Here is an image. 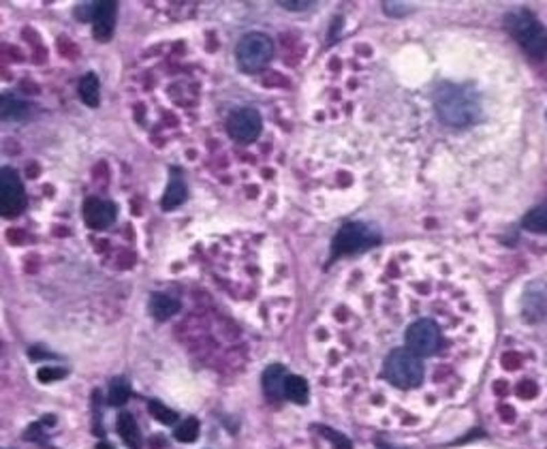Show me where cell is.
Here are the masks:
<instances>
[{"label":"cell","instance_id":"obj_1","mask_svg":"<svg viewBox=\"0 0 547 449\" xmlns=\"http://www.w3.org/2000/svg\"><path fill=\"white\" fill-rule=\"evenodd\" d=\"M383 375L387 377L389 383H394L400 389H413L426 377L424 361L413 351L404 349H394L383 366Z\"/></svg>","mask_w":547,"mask_h":449},{"label":"cell","instance_id":"obj_2","mask_svg":"<svg viewBox=\"0 0 547 449\" xmlns=\"http://www.w3.org/2000/svg\"><path fill=\"white\" fill-rule=\"evenodd\" d=\"M436 109L449 127H469L471 122L477 120V113H479L477 99L471 92L462 90V88H453V86L438 92Z\"/></svg>","mask_w":547,"mask_h":449},{"label":"cell","instance_id":"obj_3","mask_svg":"<svg viewBox=\"0 0 547 449\" xmlns=\"http://www.w3.org/2000/svg\"><path fill=\"white\" fill-rule=\"evenodd\" d=\"M235 54L244 71L255 73L274 58V41L263 32H250L240 41Z\"/></svg>","mask_w":547,"mask_h":449},{"label":"cell","instance_id":"obj_4","mask_svg":"<svg viewBox=\"0 0 547 449\" xmlns=\"http://www.w3.org/2000/svg\"><path fill=\"white\" fill-rule=\"evenodd\" d=\"M509 28L530 56L541 58L547 54V32L528 11L515 13L509 20Z\"/></svg>","mask_w":547,"mask_h":449},{"label":"cell","instance_id":"obj_5","mask_svg":"<svg viewBox=\"0 0 547 449\" xmlns=\"http://www.w3.org/2000/svg\"><path fill=\"white\" fill-rule=\"evenodd\" d=\"M441 328L434 319L422 317L408 325L406 330V349L419 357H432L441 349Z\"/></svg>","mask_w":547,"mask_h":449},{"label":"cell","instance_id":"obj_6","mask_svg":"<svg viewBox=\"0 0 547 449\" xmlns=\"http://www.w3.org/2000/svg\"><path fill=\"white\" fill-rule=\"evenodd\" d=\"M26 206V193L20 176L11 167L0 170V212L7 219L18 216Z\"/></svg>","mask_w":547,"mask_h":449},{"label":"cell","instance_id":"obj_7","mask_svg":"<svg viewBox=\"0 0 547 449\" xmlns=\"http://www.w3.org/2000/svg\"><path fill=\"white\" fill-rule=\"evenodd\" d=\"M376 240H378V235L372 229H368L366 225H359V223H351V225H345L338 233H335L333 253L335 255L357 253L359 249L370 247V244H374Z\"/></svg>","mask_w":547,"mask_h":449},{"label":"cell","instance_id":"obj_8","mask_svg":"<svg viewBox=\"0 0 547 449\" xmlns=\"http://www.w3.org/2000/svg\"><path fill=\"white\" fill-rule=\"evenodd\" d=\"M227 129H229L231 137L237 139V141H252V139H257V135H259V131H261V113H259L257 109H250V107L235 109V111L229 116Z\"/></svg>","mask_w":547,"mask_h":449},{"label":"cell","instance_id":"obj_9","mask_svg":"<svg viewBox=\"0 0 547 449\" xmlns=\"http://www.w3.org/2000/svg\"><path fill=\"white\" fill-rule=\"evenodd\" d=\"M83 221L90 229H105L116 221V206L105 199L90 197L83 203Z\"/></svg>","mask_w":547,"mask_h":449},{"label":"cell","instance_id":"obj_10","mask_svg":"<svg viewBox=\"0 0 547 449\" xmlns=\"http://www.w3.org/2000/svg\"><path fill=\"white\" fill-rule=\"evenodd\" d=\"M116 13H118V5L113 0H107V3H99L97 15H95V36L99 41H107L113 34V26H116Z\"/></svg>","mask_w":547,"mask_h":449},{"label":"cell","instance_id":"obj_11","mask_svg":"<svg viewBox=\"0 0 547 449\" xmlns=\"http://www.w3.org/2000/svg\"><path fill=\"white\" fill-rule=\"evenodd\" d=\"M286 373L280 364L268 366V371L263 373V389L270 398H280L284 396V383H286Z\"/></svg>","mask_w":547,"mask_h":449},{"label":"cell","instance_id":"obj_12","mask_svg":"<svg viewBox=\"0 0 547 449\" xmlns=\"http://www.w3.org/2000/svg\"><path fill=\"white\" fill-rule=\"evenodd\" d=\"M178 310H180V302H178L176 298H172V296L156 293V296H152V300H150V312H152V317L158 319V321L172 319Z\"/></svg>","mask_w":547,"mask_h":449},{"label":"cell","instance_id":"obj_13","mask_svg":"<svg viewBox=\"0 0 547 449\" xmlns=\"http://www.w3.org/2000/svg\"><path fill=\"white\" fill-rule=\"evenodd\" d=\"M116 426H118V434L122 436V441L129 445L131 449H139V447H141V434H139V430H137V424H135L133 415L120 413Z\"/></svg>","mask_w":547,"mask_h":449},{"label":"cell","instance_id":"obj_14","mask_svg":"<svg viewBox=\"0 0 547 449\" xmlns=\"http://www.w3.org/2000/svg\"><path fill=\"white\" fill-rule=\"evenodd\" d=\"M79 97L81 101L90 105V107H97L99 101H101V86H99V77L95 73H88L83 75L81 81H79Z\"/></svg>","mask_w":547,"mask_h":449},{"label":"cell","instance_id":"obj_15","mask_svg":"<svg viewBox=\"0 0 547 449\" xmlns=\"http://www.w3.org/2000/svg\"><path fill=\"white\" fill-rule=\"evenodd\" d=\"M308 383L304 377H298V375H289L286 377V383H284V398H289L291 402H298V404H304L308 402Z\"/></svg>","mask_w":547,"mask_h":449},{"label":"cell","instance_id":"obj_16","mask_svg":"<svg viewBox=\"0 0 547 449\" xmlns=\"http://www.w3.org/2000/svg\"><path fill=\"white\" fill-rule=\"evenodd\" d=\"M184 199H186V186H184L182 178L174 176L172 182H169V186H167V191H165L162 208H165V210H174V208L180 206Z\"/></svg>","mask_w":547,"mask_h":449},{"label":"cell","instance_id":"obj_17","mask_svg":"<svg viewBox=\"0 0 547 449\" xmlns=\"http://www.w3.org/2000/svg\"><path fill=\"white\" fill-rule=\"evenodd\" d=\"M524 227L530 231L547 233V206H541L524 216Z\"/></svg>","mask_w":547,"mask_h":449},{"label":"cell","instance_id":"obj_18","mask_svg":"<svg viewBox=\"0 0 547 449\" xmlns=\"http://www.w3.org/2000/svg\"><path fill=\"white\" fill-rule=\"evenodd\" d=\"M199 436V422L195 417H188L184 420L182 424H178L176 428V438L180 443H193L195 438Z\"/></svg>","mask_w":547,"mask_h":449},{"label":"cell","instance_id":"obj_19","mask_svg":"<svg viewBox=\"0 0 547 449\" xmlns=\"http://www.w3.org/2000/svg\"><path fill=\"white\" fill-rule=\"evenodd\" d=\"M129 394H131L129 383H126L124 379H116L109 387V404H113V406L124 404L126 400H129Z\"/></svg>","mask_w":547,"mask_h":449},{"label":"cell","instance_id":"obj_20","mask_svg":"<svg viewBox=\"0 0 547 449\" xmlns=\"http://www.w3.org/2000/svg\"><path fill=\"white\" fill-rule=\"evenodd\" d=\"M0 113H3L5 120H18L26 113V105L13 97H5L3 99V109H0Z\"/></svg>","mask_w":547,"mask_h":449},{"label":"cell","instance_id":"obj_21","mask_svg":"<svg viewBox=\"0 0 547 449\" xmlns=\"http://www.w3.org/2000/svg\"><path fill=\"white\" fill-rule=\"evenodd\" d=\"M150 413H152L154 420H158L160 424H167V426L178 422V415L172 409H167L162 402H150Z\"/></svg>","mask_w":547,"mask_h":449},{"label":"cell","instance_id":"obj_22","mask_svg":"<svg viewBox=\"0 0 547 449\" xmlns=\"http://www.w3.org/2000/svg\"><path fill=\"white\" fill-rule=\"evenodd\" d=\"M36 377H39L41 383H52V381L62 379V377H64V371H62V368H52V366H43V368L36 373Z\"/></svg>","mask_w":547,"mask_h":449},{"label":"cell","instance_id":"obj_23","mask_svg":"<svg viewBox=\"0 0 547 449\" xmlns=\"http://www.w3.org/2000/svg\"><path fill=\"white\" fill-rule=\"evenodd\" d=\"M321 434L327 436V438L335 445V449H351V441H349L347 436L338 434V432H333V430H329V428H321Z\"/></svg>","mask_w":547,"mask_h":449},{"label":"cell","instance_id":"obj_24","mask_svg":"<svg viewBox=\"0 0 547 449\" xmlns=\"http://www.w3.org/2000/svg\"><path fill=\"white\" fill-rule=\"evenodd\" d=\"M97 9H99V3H83V5H79L77 7V18L79 20H95V15H97Z\"/></svg>","mask_w":547,"mask_h":449},{"label":"cell","instance_id":"obj_25","mask_svg":"<svg viewBox=\"0 0 547 449\" xmlns=\"http://www.w3.org/2000/svg\"><path fill=\"white\" fill-rule=\"evenodd\" d=\"M280 7H284V9H293V11H302V9H308L312 3H289V0H280L278 3Z\"/></svg>","mask_w":547,"mask_h":449},{"label":"cell","instance_id":"obj_26","mask_svg":"<svg viewBox=\"0 0 547 449\" xmlns=\"http://www.w3.org/2000/svg\"><path fill=\"white\" fill-rule=\"evenodd\" d=\"M97 449H113V447H111L109 443H99V445H97Z\"/></svg>","mask_w":547,"mask_h":449}]
</instances>
